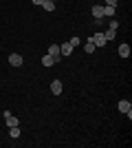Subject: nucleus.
Masks as SVG:
<instances>
[{
  "label": "nucleus",
  "mask_w": 132,
  "mask_h": 148,
  "mask_svg": "<svg viewBox=\"0 0 132 148\" xmlns=\"http://www.w3.org/2000/svg\"><path fill=\"white\" fill-rule=\"evenodd\" d=\"M42 9H44V11H55V2H51V0H44V2H42Z\"/></svg>",
  "instance_id": "obj_12"
},
{
  "label": "nucleus",
  "mask_w": 132,
  "mask_h": 148,
  "mask_svg": "<svg viewBox=\"0 0 132 148\" xmlns=\"http://www.w3.org/2000/svg\"><path fill=\"white\" fill-rule=\"evenodd\" d=\"M5 124L11 128V126H20V119L16 115H11V111H5Z\"/></svg>",
  "instance_id": "obj_3"
},
{
  "label": "nucleus",
  "mask_w": 132,
  "mask_h": 148,
  "mask_svg": "<svg viewBox=\"0 0 132 148\" xmlns=\"http://www.w3.org/2000/svg\"><path fill=\"white\" fill-rule=\"evenodd\" d=\"M9 64L11 66H22V56L20 53H11L9 56Z\"/></svg>",
  "instance_id": "obj_7"
},
{
  "label": "nucleus",
  "mask_w": 132,
  "mask_h": 148,
  "mask_svg": "<svg viewBox=\"0 0 132 148\" xmlns=\"http://www.w3.org/2000/svg\"><path fill=\"white\" fill-rule=\"evenodd\" d=\"M104 36H106V40L110 42V40H114V38H117V31H114V29H108L106 33H104Z\"/></svg>",
  "instance_id": "obj_14"
},
{
  "label": "nucleus",
  "mask_w": 132,
  "mask_h": 148,
  "mask_svg": "<svg viewBox=\"0 0 132 148\" xmlns=\"http://www.w3.org/2000/svg\"><path fill=\"white\" fill-rule=\"evenodd\" d=\"M62 91H64V86H62V82H60V80L51 82V93H53V95H60Z\"/></svg>",
  "instance_id": "obj_6"
},
{
  "label": "nucleus",
  "mask_w": 132,
  "mask_h": 148,
  "mask_svg": "<svg viewBox=\"0 0 132 148\" xmlns=\"http://www.w3.org/2000/svg\"><path fill=\"white\" fill-rule=\"evenodd\" d=\"M42 64H44V66H53V64H55V58L46 53V56H42Z\"/></svg>",
  "instance_id": "obj_11"
},
{
  "label": "nucleus",
  "mask_w": 132,
  "mask_h": 148,
  "mask_svg": "<svg viewBox=\"0 0 132 148\" xmlns=\"http://www.w3.org/2000/svg\"><path fill=\"white\" fill-rule=\"evenodd\" d=\"M31 2H33V5H38V7H42V2H44V0H31Z\"/></svg>",
  "instance_id": "obj_19"
},
{
  "label": "nucleus",
  "mask_w": 132,
  "mask_h": 148,
  "mask_svg": "<svg viewBox=\"0 0 132 148\" xmlns=\"http://www.w3.org/2000/svg\"><path fill=\"white\" fill-rule=\"evenodd\" d=\"M95 49H97V47H95V44L90 42V40H88V42L84 44V51H86V53H95Z\"/></svg>",
  "instance_id": "obj_15"
},
{
  "label": "nucleus",
  "mask_w": 132,
  "mask_h": 148,
  "mask_svg": "<svg viewBox=\"0 0 132 148\" xmlns=\"http://www.w3.org/2000/svg\"><path fill=\"white\" fill-rule=\"evenodd\" d=\"M117 106H119V111H121V113H126V115H128V119H132V104L128 102V99H121Z\"/></svg>",
  "instance_id": "obj_2"
},
{
  "label": "nucleus",
  "mask_w": 132,
  "mask_h": 148,
  "mask_svg": "<svg viewBox=\"0 0 132 148\" xmlns=\"http://www.w3.org/2000/svg\"><path fill=\"white\" fill-rule=\"evenodd\" d=\"M9 135H11L13 139H18L20 137V126H11V128H9Z\"/></svg>",
  "instance_id": "obj_13"
},
{
  "label": "nucleus",
  "mask_w": 132,
  "mask_h": 148,
  "mask_svg": "<svg viewBox=\"0 0 132 148\" xmlns=\"http://www.w3.org/2000/svg\"><path fill=\"white\" fill-rule=\"evenodd\" d=\"M93 16H95V20L99 22V20L104 18V5H93Z\"/></svg>",
  "instance_id": "obj_8"
},
{
  "label": "nucleus",
  "mask_w": 132,
  "mask_h": 148,
  "mask_svg": "<svg viewBox=\"0 0 132 148\" xmlns=\"http://www.w3.org/2000/svg\"><path fill=\"white\" fill-rule=\"evenodd\" d=\"M114 13H117V7H110V5L104 7V18H114Z\"/></svg>",
  "instance_id": "obj_9"
},
{
  "label": "nucleus",
  "mask_w": 132,
  "mask_h": 148,
  "mask_svg": "<svg viewBox=\"0 0 132 148\" xmlns=\"http://www.w3.org/2000/svg\"><path fill=\"white\" fill-rule=\"evenodd\" d=\"M73 51H75V47H73L70 42H64V44H60V53H62V56H70Z\"/></svg>",
  "instance_id": "obj_5"
},
{
  "label": "nucleus",
  "mask_w": 132,
  "mask_h": 148,
  "mask_svg": "<svg viewBox=\"0 0 132 148\" xmlns=\"http://www.w3.org/2000/svg\"><path fill=\"white\" fill-rule=\"evenodd\" d=\"M106 5H110V7H117V0H104Z\"/></svg>",
  "instance_id": "obj_18"
},
{
  "label": "nucleus",
  "mask_w": 132,
  "mask_h": 148,
  "mask_svg": "<svg viewBox=\"0 0 132 148\" xmlns=\"http://www.w3.org/2000/svg\"><path fill=\"white\" fill-rule=\"evenodd\" d=\"M68 42H70V44H73V47H79V42H82V40H79V38H77V36H75V38H70Z\"/></svg>",
  "instance_id": "obj_16"
},
{
  "label": "nucleus",
  "mask_w": 132,
  "mask_h": 148,
  "mask_svg": "<svg viewBox=\"0 0 132 148\" xmlns=\"http://www.w3.org/2000/svg\"><path fill=\"white\" fill-rule=\"evenodd\" d=\"M110 29H114V31L119 29V20H110Z\"/></svg>",
  "instance_id": "obj_17"
},
{
  "label": "nucleus",
  "mask_w": 132,
  "mask_h": 148,
  "mask_svg": "<svg viewBox=\"0 0 132 148\" xmlns=\"http://www.w3.org/2000/svg\"><path fill=\"white\" fill-rule=\"evenodd\" d=\"M51 2H55V0H51Z\"/></svg>",
  "instance_id": "obj_20"
},
{
  "label": "nucleus",
  "mask_w": 132,
  "mask_h": 148,
  "mask_svg": "<svg viewBox=\"0 0 132 148\" xmlns=\"http://www.w3.org/2000/svg\"><path fill=\"white\" fill-rule=\"evenodd\" d=\"M88 40H90V42H93L95 47H97V49H99V47H104V44L108 42V40H106V36H104V33H93V36L88 38Z\"/></svg>",
  "instance_id": "obj_1"
},
{
  "label": "nucleus",
  "mask_w": 132,
  "mask_h": 148,
  "mask_svg": "<svg viewBox=\"0 0 132 148\" xmlns=\"http://www.w3.org/2000/svg\"><path fill=\"white\" fill-rule=\"evenodd\" d=\"M119 56L121 58H130V44H119Z\"/></svg>",
  "instance_id": "obj_10"
},
{
  "label": "nucleus",
  "mask_w": 132,
  "mask_h": 148,
  "mask_svg": "<svg viewBox=\"0 0 132 148\" xmlns=\"http://www.w3.org/2000/svg\"><path fill=\"white\" fill-rule=\"evenodd\" d=\"M46 53H49V56H53V58H55V62H60V60H62V53H60V44H51V47H49V51H46Z\"/></svg>",
  "instance_id": "obj_4"
}]
</instances>
